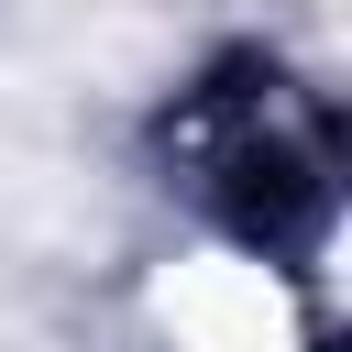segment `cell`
Wrapping results in <instances>:
<instances>
[{
  "label": "cell",
  "instance_id": "1",
  "mask_svg": "<svg viewBox=\"0 0 352 352\" xmlns=\"http://www.w3.org/2000/svg\"><path fill=\"white\" fill-rule=\"evenodd\" d=\"M165 143H176V187L253 253H286L330 220V165H341L330 154V99L286 88L264 55H220L176 99Z\"/></svg>",
  "mask_w": 352,
  "mask_h": 352
}]
</instances>
